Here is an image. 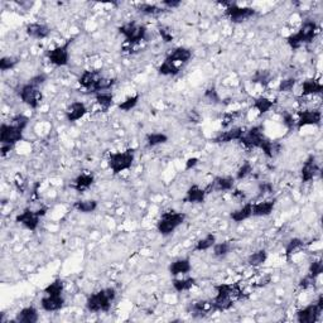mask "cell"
Returning <instances> with one entry per match:
<instances>
[{
	"label": "cell",
	"mask_w": 323,
	"mask_h": 323,
	"mask_svg": "<svg viewBox=\"0 0 323 323\" xmlns=\"http://www.w3.org/2000/svg\"><path fill=\"white\" fill-rule=\"evenodd\" d=\"M247 149H260L268 158H273L279 152V144L274 143L264 134L263 125H255L244 132L241 139L239 140Z\"/></svg>",
	"instance_id": "1"
},
{
	"label": "cell",
	"mask_w": 323,
	"mask_h": 323,
	"mask_svg": "<svg viewBox=\"0 0 323 323\" xmlns=\"http://www.w3.org/2000/svg\"><path fill=\"white\" fill-rule=\"evenodd\" d=\"M216 296L211 300L212 312H223L231 308L234 306V298L241 299L242 298V291L238 283L235 284H218L215 287Z\"/></svg>",
	"instance_id": "2"
},
{
	"label": "cell",
	"mask_w": 323,
	"mask_h": 323,
	"mask_svg": "<svg viewBox=\"0 0 323 323\" xmlns=\"http://www.w3.org/2000/svg\"><path fill=\"white\" fill-rule=\"evenodd\" d=\"M29 124V118L26 115H17L10 124H1L0 128V143L1 144L15 145L23 139L26 128Z\"/></svg>",
	"instance_id": "3"
},
{
	"label": "cell",
	"mask_w": 323,
	"mask_h": 323,
	"mask_svg": "<svg viewBox=\"0 0 323 323\" xmlns=\"http://www.w3.org/2000/svg\"><path fill=\"white\" fill-rule=\"evenodd\" d=\"M116 298L114 288H105L88 296L86 300V308L92 313H106L111 309L112 302Z\"/></svg>",
	"instance_id": "4"
},
{
	"label": "cell",
	"mask_w": 323,
	"mask_h": 323,
	"mask_svg": "<svg viewBox=\"0 0 323 323\" xmlns=\"http://www.w3.org/2000/svg\"><path fill=\"white\" fill-rule=\"evenodd\" d=\"M318 32V26L315 21H306L302 24L297 33H293L287 37V43L292 50H298L303 44H308L313 42Z\"/></svg>",
	"instance_id": "5"
},
{
	"label": "cell",
	"mask_w": 323,
	"mask_h": 323,
	"mask_svg": "<svg viewBox=\"0 0 323 323\" xmlns=\"http://www.w3.org/2000/svg\"><path fill=\"white\" fill-rule=\"evenodd\" d=\"M186 220V214L177 211H167L162 215L157 222V230L161 235L169 236L178 229Z\"/></svg>",
	"instance_id": "6"
},
{
	"label": "cell",
	"mask_w": 323,
	"mask_h": 323,
	"mask_svg": "<svg viewBox=\"0 0 323 323\" xmlns=\"http://www.w3.org/2000/svg\"><path fill=\"white\" fill-rule=\"evenodd\" d=\"M135 159V149H128L125 152L110 153L108 158V165L114 174H120L124 170L132 168Z\"/></svg>",
	"instance_id": "7"
},
{
	"label": "cell",
	"mask_w": 323,
	"mask_h": 323,
	"mask_svg": "<svg viewBox=\"0 0 323 323\" xmlns=\"http://www.w3.org/2000/svg\"><path fill=\"white\" fill-rule=\"evenodd\" d=\"M119 33L125 38V42L130 46H135L147 38V28L141 24L130 22L119 27Z\"/></svg>",
	"instance_id": "8"
},
{
	"label": "cell",
	"mask_w": 323,
	"mask_h": 323,
	"mask_svg": "<svg viewBox=\"0 0 323 323\" xmlns=\"http://www.w3.org/2000/svg\"><path fill=\"white\" fill-rule=\"evenodd\" d=\"M47 214V209L46 207H42L38 209L37 211H33L30 209H24L23 212L18 215L15 217V222L22 225L23 227H26L27 230L29 231H35L39 226V220L41 217H43L44 215Z\"/></svg>",
	"instance_id": "9"
},
{
	"label": "cell",
	"mask_w": 323,
	"mask_h": 323,
	"mask_svg": "<svg viewBox=\"0 0 323 323\" xmlns=\"http://www.w3.org/2000/svg\"><path fill=\"white\" fill-rule=\"evenodd\" d=\"M18 95L22 99L26 105H28L30 109H38L42 101V92L39 91L38 86H34L28 81L27 83L22 85L18 90Z\"/></svg>",
	"instance_id": "10"
},
{
	"label": "cell",
	"mask_w": 323,
	"mask_h": 323,
	"mask_svg": "<svg viewBox=\"0 0 323 323\" xmlns=\"http://www.w3.org/2000/svg\"><path fill=\"white\" fill-rule=\"evenodd\" d=\"M74 39H67L63 44L58 46V47L53 48V50L47 51L46 56H47L48 61L56 67H63V66L68 65V59H70V46L72 44Z\"/></svg>",
	"instance_id": "11"
},
{
	"label": "cell",
	"mask_w": 323,
	"mask_h": 323,
	"mask_svg": "<svg viewBox=\"0 0 323 323\" xmlns=\"http://www.w3.org/2000/svg\"><path fill=\"white\" fill-rule=\"evenodd\" d=\"M323 311V297L320 296L317 302L304 307L297 312V321L299 323H315L320 318Z\"/></svg>",
	"instance_id": "12"
},
{
	"label": "cell",
	"mask_w": 323,
	"mask_h": 323,
	"mask_svg": "<svg viewBox=\"0 0 323 323\" xmlns=\"http://www.w3.org/2000/svg\"><path fill=\"white\" fill-rule=\"evenodd\" d=\"M225 14L229 17L232 23H242L256 15V10L250 6H239L236 3H230L226 6Z\"/></svg>",
	"instance_id": "13"
},
{
	"label": "cell",
	"mask_w": 323,
	"mask_h": 323,
	"mask_svg": "<svg viewBox=\"0 0 323 323\" xmlns=\"http://www.w3.org/2000/svg\"><path fill=\"white\" fill-rule=\"evenodd\" d=\"M322 121V112L320 110H303L298 112V120L296 121V127L302 129L308 125H320Z\"/></svg>",
	"instance_id": "14"
},
{
	"label": "cell",
	"mask_w": 323,
	"mask_h": 323,
	"mask_svg": "<svg viewBox=\"0 0 323 323\" xmlns=\"http://www.w3.org/2000/svg\"><path fill=\"white\" fill-rule=\"evenodd\" d=\"M235 187V178L230 176L216 177V178L205 188L206 193H210L212 191L216 192H227L232 191Z\"/></svg>",
	"instance_id": "15"
},
{
	"label": "cell",
	"mask_w": 323,
	"mask_h": 323,
	"mask_svg": "<svg viewBox=\"0 0 323 323\" xmlns=\"http://www.w3.org/2000/svg\"><path fill=\"white\" fill-rule=\"evenodd\" d=\"M318 172H320V167H318V163L317 161H316V157L309 156L308 158H307V161L304 162L302 169H300L302 182H311L312 179L317 176Z\"/></svg>",
	"instance_id": "16"
},
{
	"label": "cell",
	"mask_w": 323,
	"mask_h": 323,
	"mask_svg": "<svg viewBox=\"0 0 323 323\" xmlns=\"http://www.w3.org/2000/svg\"><path fill=\"white\" fill-rule=\"evenodd\" d=\"M65 306V298L62 296H47L41 299V307L46 312H57L63 308Z\"/></svg>",
	"instance_id": "17"
},
{
	"label": "cell",
	"mask_w": 323,
	"mask_h": 323,
	"mask_svg": "<svg viewBox=\"0 0 323 323\" xmlns=\"http://www.w3.org/2000/svg\"><path fill=\"white\" fill-rule=\"evenodd\" d=\"M103 76L100 70H94V71H85L79 79V83L81 87L87 90L88 92H92L95 85L99 81V79Z\"/></svg>",
	"instance_id": "18"
},
{
	"label": "cell",
	"mask_w": 323,
	"mask_h": 323,
	"mask_svg": "<svg viewBox=\"0 0 323 323\" xmlns=\"http://www.w3.org/2000/svg\"><path fill=\"white\" fill-rule=\"evenodd\" d=\"M244 134V130L241 128H231V129L226 130V132H221L218 135L215 136L212 139L214 143H217V144H225V143H230V141H239Z\"/></svg>",
	"instance_id": "19"
},
{
	"label": "cell",
	"mask_w": 323,
	"mask_h": 323,
	"mask_svg": "<svg viewBox=\"0 0 323 323\" xmlns=\"http://www.w3.org/2000/svg\"><path fill=\"white\" fill-rule=\"evenodd\" d=\"M86 114H87V108H86L85 104L81 103V101H75L66 110V119L70 123H75V121L82 119Z\"/></svg>",
	"instance_id": "20"
},
{
	"label": "cell",
	"mask_w": 323,
	"mask_h": 323,
	"mask_svg": "<svg viewBox=\"0 0 323 323\" xmlns=\"http://www.w3.org/2000/svg\"><path fill=\"white\" fill-rule=\"evenodd\" d=\"M188 311H189L192 317L196 318V320H201V318L209 316L212 312L211 303L207 302V300H198V302L192 303Z\"/></svg>",
	"instance_id": "21"
},
{
	"label": "cell",
	"mask_w": 323,
	"mask_h": 323,
	"mask_svg": "<svg viewBox=\"0 0 323 323\" xmlns=\"http://www.w3.org/2000/svg\"><path fill=\"white\" fill-rule=\"evenodd\" d=\"M39 320V315L37 308L33 306L26 307L21 309L15 316V322L18 323H37Z\"/></svg>",
	"instance_id": "22"
},
{
	"label": "cell",
	"mask_w": 323,
	"mask_h": 323,
	"mask_svg": "<svg viewBox=\"0 0 323 323\" xmlns=\"http://www.w3.org/2000/svg\"><path fill=\"white\" fill-rule=\"evenodd\" d=\"M26 33L35 39H44L50 35L51 29L46 24L29 23L26 27Z\"/></svg>",
	"instance_id": "23"
},
{
	"label": "cell",
	"mask_w": 323,
	"mask_h": 323,
	"mask_svg": "<svg viewBox=\"0 0 323 323\" xmlns=\"http://www.w3.org/2000/svg\"><path fill=\"white\" fill-rule=\"evenodd\" d=\"M191 260L188 258L177 259L173 263H170L169 265V273L173 276L181 275V274H188L191 271Z\"/></svg>",
	"instance_id": "24"
},
{
	"label": "cell",
	"mask_w": 323,
	"mask_h": 323,
	"mask_svg": "<svg viewBox=\"0 0 323 323\" xmlns=\"http://www.w3.org/2000/svg\"><path fill=\"white\" fill-rule=\"evenodd\" d=\"M276 200H268L263 202L254 203L253 205V216L254 217H265L273 212L275 207Z\"/></svg>",
	"instance_id": "25"
},
{
	"label": "cell",
	"mask_w": 323,
	"mask_h": 323,
	"mask_svg": "<svg viewBox=\"0 0 323 323\" xmlns=\"http://www.w3.org/2000/svg\"><path fill=\"white\" fill-rule=\"evenodd\" d=\"M206 194L207 193H206L205 188H201L197 185H192L187 189L185 201L189 203H203L206 200Z\"/></svg>",
	"instance_id": "26"
},
{
	"label": "cell",
	"mask_w": 323,
	"mask_h": 323,
	"mask_svg": "<svg viewBox=\"0 0 323 323\" xmlns=\"http://www.w3.org/2000/svg\"><path fill=\"white\" fill-rule=\"evenodd\" d=\"M191 57H192L191 50H188V48L186 47H177L169 53V56L167 57V59L174 62L176 65L177 63L186 65V63L191 59Z\"/></svg>",
	"instance_id": "27"
},
{
	"label": "cell",
	"mask_w": 323,
	"mask_h": 323,
	"mask_svg": "<svg viewBox=\"0 0 323 323\" xmlns=\"http://www.w3.org/2000/svg\"><path fill=\"white\" fill-rule=\"evenodd\" d=\"M95 182V177L90 173H82L75 178L74 183L71 187L76 189L77 192H83L91 187Z\"/></svg>",
	"instance_id": "28"
},
{
	"label": "cell",
	"mask_w": 323,
	"mask_h": 323,
	"mask_svg": "<svg viewBox=\"0 0 323 323\" xmlns=\"http://www.w3.org/2000/svg\"><path fill=\"white\" fill-rule=\"evenodd\" d=\"M323 91V85L316 79H307L302 83V96L317 95Z\"/></svg>",
	"instance_id": "29"
},
{
	"label": "cell",
	"mask_w": 323,
	"mask_h": 323,
	"mask_svg": "<svg viewBox=\"0 0 323 323\" xmlns=\"http://www.w3.org/2000/svg\"><path fill=\"white\" fill-rule=\"evenodd\" d=\"M230 217H231L232 221H235V222H242V221L247 220V218L253 217V203H245L241 209L231 212Z\"/></svg>",
	"instance_id": "30"
},
{
	"label": "cell",
	"mask_w": 323,
	"mask_h": 323,
	"mask_svg": "<svg viewBox=\"0 0 323 323\" xmlns=\"http://www.w3.org/2000/svg\"><path fill=\"white\" fill-rule=\"evenodd\" d=\"M274 105H275V101L270 100V99H268V97L265 96H259L254 100L253 108L258 110L260 115H264L267 114Z\"/></svg>",
	"instance_id": "31"
},
{
	"label": "cell",
	"mask_w": 323,
	"mask_h": 323,
	"mask_svg": "<svg viewBox=\"0 0 323 323\" xmlns=\"http://www.w3.org/2000/svg\"><path fill=\"white\" fill-rule=\"evenodd\" d=\"M179 66L176 65L174 62L169 61L165 58L161 66L158 67V74L162 76H176L179 74Z\"/></svg>",
	"instance_id": "32"
},
{
	"label": "cell",
	"mask_w": 323,
	"mask_h": 323,
	"mask_svg": "<svg viewBox=\"0 0 323 323\" xmlns=\"http://www.w3.org/2000/svg\"><path fill=\"white\" fill-rule=\"evenodd\" d=\"M95 100L104 111H108L114 105V95L111 92H99L95 95Z\"/></svg>",
	"instance_id": "33"
},
{
	"label": "cell",
	"mask_w": 323,
	"mask_h": 323,
	"mask_svg": "<svg viewBox=\"0 0 323 323\" xmlns=\"http://www.w3.org/2000/svg\"><path fill=\"white\" fill-rule=\"evenodd\" d=\"M196 284V279L194 278H182V279H173L172 280V287L174 291L178 293L182 292H187Z\"/></svg>",
	"instance_id": "34"
},
{
	"label": "cell",
	"mask_w": 323,
	"mask_h": 323,
	"mask_svg": "<svg viewBox=\"0 0 323 323\" xmlns=\"http://www.w3.org/2000/svg\"><path fill=\"white\" fill-rule=\"evenodd\" d=\"M267 259H268L267 250L264 249L258 250L255 253L250 254L249 258H247V264H249L250 267H254V268L262 267V265L267 262Z\"/></svg>",
	"instance_id": "35"
},
{
	"label": "cell",
	"mask_w": 323,
	"mask_h": 323,
	"mask_svg": "<svg viewBox=\"0 0 323 323\" xmlns=\"http://www.w3.org/2000/svg\"><path fill=\"white\" fill-rule=\"evenodd\" d=\"M136 10H138L140 14H144V15H159L162 14L163 12H165L164 9L162 8V6L159 5H156V4H149V3H143V4H139L138 6H136Z\"/></svg>",
	"instance_id": "36"
},
{
	"label": "cell",
	"mask_w": 323,
	"mask_h": 323,
	"mask_svg": "<svg viewBox=\"0 0 323 323\" xmlns=\"http://www.w3.org/2000/svg\"><path fill=\"white\" fill-rule=\"evenodd\" d=\"M215 244H216V236H215L214 234H209V235H206L203 239L197 241L193 250L194 251H206V250L214 247Z\"/></svg>",
	"instance_id": "37"
},
{
	"label": "cell",
	"mask_w": 323,
	"mask_h": 323,
	"mask_svg": "<svg viewBox=\"0 0 323 323\" xmlns=\"http://www.w3.org/2000/svg\"><path fill=\"white\" fill-rule=\"evenodd\" d=\"M234 249V245L231 244V241H223V242H218V244L214 245V255L216 258H225L229 255Z\"/></svg>",
	"instance_id": "38"
},
{
	"label": "cell",
	"mask_w": 323,
	"mask_h": 323,
	"mask_svg": "<svg viewBox=\"0 0 323 323\" xmlns=\"http://www.w3.org/2000/svg\"><path fill=\"white\" fill-rule=\"evenodd\" d=\"M148 147H157V145L164 144L168 141V135L164 133H150L145 136Z\"/></svg>",
	"instance_id": "39"
},
{
	"label": "cell",
	"mask_w": 323,
	"mask_h": 323,
	"mask_svg": "<svg viewBox=\"0 0 323 323\" xmlns=\"http://www.w3.org/2000/svg\"><path fill=\"white\" fill-rule=\"evenodd\" d=\"M74 207L79 212L82 214H91L95 210L97 209V201L95 200H83V201H77L74 203Z\"/></svg>",
	"instance_id": "40"
},
{
	"label": "cell",
	"mask_w": 323,
	"mask_h": 323,
	"mask_svg": "<svg viewBox=\"0 0 323 323\" xmlns=\"http://www.w3.org/2000/svg\"><path fill=\"white\" fill-rule=\"evenodd\" d=\"M303 246H304V241L302 239H291L287 246H285V258H287V260H291L292 255L296 254V251H298L299 249H302Z\"/></svg>",
	"instance_id": "41"
},
{
	"label": "cell",
	"mask_w": 323,
	"mask_h": 323,
	"mask_svg": "<svg viewBox=\"0 0 323 323\" xmlns=\"http://www.w3.org/2000/svg\"><path fill=\"white\" fill-rule=\"evenodd\" d=\"M63 289H65V283H63V280L56 279L44 288L43 293L47 294V296H62Z\"/></svg>",
	"instance_id": "42"
},
{
	"label": "cell",
	"mask_w": 323,
	"mask_h": 323,
	"mask_svg": "<svg viewBox=\"0 0 323 323\" xmlns=\"http://www.w3.org/2000/svg\"><path fill=\"white\" fill-rule=\"evenodd\" d=\"M270 80H271L270 71L259 70V71H256L255 74H254V76L251 77V82L260 83L262 86L267 87V86L270 83Z\"/></svg>",
	"instance_id": "43"
},
{
	"label": "cell",
	"mask_w": 323,
	"mask_h": 323,
	"mask_svg": "<svg viewBox=\"0 0 323 323\" xmlns=\"http://www.w3.org/2000/svg\"><path fill=\"white\" fill-rule=\"evenodd\" d=\"M139 99H140V95H139V94L127 97L125 100L121 101V103L119 104L118 108L121 110V111H130V110L134 109V108L138 105Z\"/></svg>",
	"instance_id": "44"
},
{
	"label": "cell",
	"mask_w": 323,
	"mask_h": 323,
	"mask_svg": "<svg viewBox=\"0 0 323 323\" xmlns=\"http://www.w3.org/2000/svg\"><path fill=\"white\" fill-rule=\"evenodd\" d=\"M19 63V58L18 57H3L0 59V70L5 72V71L12 70Z\"/></svg>",
	"instance_id": "45"
},
{
	"label": "cell",
	"mask_w": 323,
	"mask_h": 323,
	"mask_svg": "<svg viewBox=\"0 0 323 323\" xmlns=\"http://www.w3.org/2000/svg\"><path fill=\"white\" fill-rule=\"evenodd\" d=\"M296 85H297V79H294V77H289V79H285V80H283V81H280L279 86H278V91L291 92Z\"/></svg>",
	"instance_id": "46"
},
{
	"label": "cell",
	"mask_w": 323,
	"mask_h": 323,
	"mask_svg": "<svg viewBox=\"0 0 323 323\" xmlns=\"http://www.w3.org/2000/svg\"><path fill=\"white\" fill-rule=\"evenodd\" d=\"M323 273V263L322 260H316V262H312L309 265V270L308 275H311L312 278L317 279L318 276Z\"/></svg>",
	"instance_id": "47"
},
{
	"label": "cell",
	"mask_w": 323,
	"mask_h": 323,
	"mask_svg": "<svg viewBox=\"0 0 323 323\" xmlns=\"http://www.w3.org/2000/svg\"><path fill=\"white\" fill-rule=\"evenodd\" d=\"M251 172H253V165L250 164L249 162H245L244 164L239 168L238 173H236V179L241 181V179L246 178L249 174H251Z\"/></svg>",
	"instance_id": "48"
},
{
	"label": "cell",
	"mask_w": 323,
	"mask_h": 323,
	"mask_svg": "<svg viewBox=\"0 0 323 323\" xmlns=\"http://www.w3.org/2000/svg\"><path fill=\"white\" fill-rule=\"evenodd\" d=\"M205 99H207L210 103H214V104H220L221 103L220 95H218V91L216 90V87H215V86H212V87H210V88H207V90H206Z\"/></svg>",
	"instance_id": "49"
},
{
	"label": "cell",
	"mask_w": 323,
	"mask_h": 323,
	"mask_svg": "<svg viewBox=\"0 0 323 323\" xmlns=\"http://www.w3.org/2000/svg\"><path fill=\"white\" fill-rule=\"evenodd\" d=\"M283 124H284L287 129H294V128H296V120H294L293 118V114H291V112H284V114H283Z\"/></svg>",
	"instance_id": "50"
},
{
	"label": "cell",
	"mask_w": 323,
	"mask_h": 323,
	"mask_svg": "<svg viewBox=\"0 0 323 323\" xmlns=\"http://www.w3.org/2000/svg\"><path fill=\"white\" fill-rule=\"evenodd\" d=\"M273 189L274 188H273V185H271V183H269V182L260 183V185H259V197L271 193Z\"/></svg>",
	"instance_id": "51"
},
{
	"label": "cell",
	"mask_w": 323,
	"mask_h": 323,
	"mask_svg": "<svg viewBox=\"0 0 323 323\" xmlns=\"http://www.w3.org/2000/svg\"><path fill=\"white\" fill-rule=\"evenodd\" d=\"M46 81H47V75H44V74H38V75H35V76H33L32 79L29 80V82L32 83V85H34V86H42L43 85L44 82H46Z\"/></svg>",
	"instance_id": "52"
},
{
	"label": "cell",
	"mask_w": 323,
	"mask_h": 323,
	"mask_svg": "<svg viewBox=\"0 0 323 323\" xmlns=\"http://www.w3.org/2000/svg\"><path fill=\"white\" fill-rule=\"evenodd\" d=\"M315 282H316L315 278H312L311 275H308V274H307L304 278H302V279H300L299 287L302 289H308V288H311L312 285L315 284Z\"/></svg>",
	"instance_id": "53"
},
{
	"label": "cell",
	"mask_w": 323,
	"mask_h": 323,
	"mask_svg": "<svg viewBox=\"0 0 323 323\" xmlns=\"http://www.w3.org/2000/svg\"><path fill=\"white\" fill-rule=\"evenodd\" d=\"M159 34H161L162 39L165 42V43H169V42L173 41V34L169 32L168 29H165V28H159Z\"/></svg>",
	"instance_id": "54"
},
{
	"label": "cell",
	"mask_w": 323,
	"mask_h": 323,
	"mask_svg": "<svg viewBox=\"0 0 323 323\" xmlns=\"http://www.w3.org/2000/svg\"><path fill=\"white\" fill-rule=\"evenodd\" d=\"M162 5H164L168 9H174L178 8L181 5V0H163Z\"/></svg>",
	"instance_id": "55"
},
{
	"label": "cell",
	"mask_w": 323,
	"mask_h": 323,
	"mask_svg": "<svg viewBox=\"0 0 323 323\" xmlns=\"http://www.w3.org/2000/svg\"><path fill=\"white\" fill-rule=\"evenodd\" d=\"M198 161H200V159L196 158V157L188 158L187 162H186V170H189V169H192V168L196 167V165L198 164Z\"/></svg>",
	"instance_id": "56"
},
{
	"label": "cell",
	"mask_w": 323,
	"mask_h": 323,
	"mask_svg": "<svg viewBox=\"0 0 323 323\" xmlns=\"http://www.w3.org/2000/svg\"><path fill=\"white\" fill-rule=\"evenodd\" d=\"M234 119H235V115L234 114H225L223 115V119H222V127L223 128H227L230 125V124H232V121H234Z\"/></svg>",
	"instance_id": "57"
},
{
	"label": "cell",
	"mask_w": 323,
	"mask_h": 323,
	"mask_svg": "<svg viewBox=\"0 0 323 323\" xmlns=\"http://www.w3.org/2000/svg\"><path fill=\"white\" fill-rule=\"evenodd\" d=\"M14 148V145L10 144H1V157H5L10 150Z\"/></svg>",
	"instance_id": "58"
}]
</instances>
